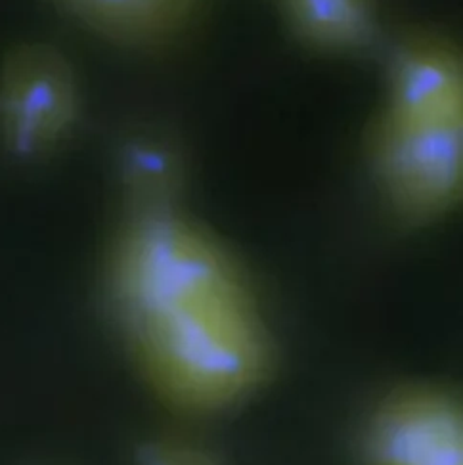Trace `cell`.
Listing matches in <instances>:
<instances>
[{
	"label": "cell",
	"mask_w": 463,
	"mask_h": 465,
	"mask_svg": "<svg viewBox=\"0 0 463 465\" xmlns=\"http://www.w3.org/2000/svg\"><path fill=\"white\" fill-rule=\"evenodd\" d=\"M371 163L387 203L409 223L437 221L463 192V114L395 119L381 114Z\"/></svg>",
	"instance_id": "obj_3"
},
{
	"label": "cell",
	"mask_w": 463,
	"mask_h": 465,
	"mask_svg": "<svg viewBox=\"0 0 463 465\" xmlns=\"http://www.w3.org/2000/svg\"><path fill=\"white\" fill-rule=\"evenodd\" d=\"M88 29L133 48H157L188 31L203 0H56Z\"/></svg>",
	"instance_id": "obj_7"
},
{
	"label": "cell",
	"mask_w": 463,
	"mask_h": 465,
	"mask_svg": "<svg viewBox=\"0 0 463 465\" xmlns=\"http://www.w3.org/2000/svg\"><path fill=\"white\" fill-rule=\"evenodd\" d=\"M81 91L74 65L48 45L12 52L0 71V136L10 152L41 155L75 129Z\"/></svg>",
	"instance_id": "obj_4"
},
{
	"label": "cell",
	"mask_w": 463,
	"mask_h": 465,
	"mask_svg": "<svg viewBox=\"0 0 463 465\" xmlns=\"http://www.w3.org/2000/svg\"><path fill=\"white\" fill-rule=\"evenodd\" d=\"M110 293L123 330L224 297L249 293L236 264L171 200L140 202L124 224Z\"/></svg>",
	"instance_id": "obj_2"
},
{
	"label": "cell",
	"mask_w": 463,
	"mask_h": 465,
	"mask_svg": "<svg viewBox=\"0 0 463 465\" xmlns=\"http://www.w3.org/2000/svg\"><path fill=\"white\" fill-rule=\"evenodd\" d=\"M463 114V62L454 46L412 41L397 50L389 69L383 115L433 119Z\"/></svg>",
	"instance_id": "obj_6"
},
{
	"label": "cell",
	"mask_w": 463,
	"mask_h": 465,
	"mask_svg": "<svg viewBox=\"0 0 463 465\" xmlns=\"http://www.w3.org/2000/svg\"><path fill=\"white\" fill-rule=\"evenodd\" d=\"M127 335L150 387L182 412H222L271 373V337L249 293L178 309Z\"/></svg>",
	"instance_id": "obj_1"
},
{
	"label": "cell",
	"mask_w": 463,
	"mask_h": 465,
	"mask_svg": "<svg viewBox=\"0 0 463 465\" xmlns=\"http://www.w3.org/2000/svg\"><path fill=\"white\" fill-rule=\"evenodd\" d=\"M366 465H463V416L447 392L400 391L366 423Z\"/></svg>",
	"instance_id": "obj_5"
},
{
	"label": "cell",
	"mask_w": 463,
	"mask_h": 465,
	"mask_svg": "<svg viewBox=\"0 0 463 465\" xmlns=\"http://www.w3.org/2000/svg\"><path fill=\"white\" fill-rule=\"evenodd\" d=\"M300 41L328 52H360L378 39L373 0H281Z\"/></svg>",
	"instance_id": "obj_8"
},
{
	"label": "cell",
	"mask_w": 463,
	"mask_h": 465,
	"mask_svg": "<svg viewBox=\"0 0 463 465\" xmlns=\"http://www.w3.org/2000/svg\"><path fill=\"white\" fill-rule=\"evenodd\" d=\"M136 465H222L202 446L182 439H152L136 450Z\"/></svg>",
	"instance_id": "obj_9"
}]
</instances>
